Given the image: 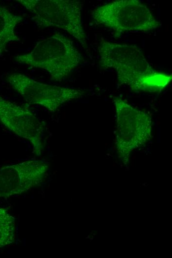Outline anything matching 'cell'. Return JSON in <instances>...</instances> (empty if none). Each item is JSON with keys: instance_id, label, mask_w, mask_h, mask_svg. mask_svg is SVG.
Instances as JSON below:
<instances>
[{"instance_id": "1", "label": "cell", "mask_w": 172, "mask_h": 258, "mask_svg": "<svg viewBox=\"0 0 172 258\" xmlns=\"http://www.w3.org/2000/svg\"><path fill=\"white\" fill-rule=\"evenodd\" d=\"M98 51L100 67L114 69L119 84L133 91L159 93L172 81V75L153 68L135 45L101 40Z\"/></svg>"}, {"instance_id": "2", "label": "cell", "mask_w": 172, "mask_h": 258, "mask_svg": "<svg viewBox=\"0 0 172 258\" xmlns=\"http://www.w3.org/2000/svg\"><path fill=\"white\" fill-rule=\"evenodd\" d=\"M19 64L43 69L51 80L61 81L67 77L84 61L73 42L57 33L39 41L28 54L16 56Z\"/></svg>"}, {"instance_id": "3", "label": "cell", "mask_w": 172, "mask_h": 258, "mask_svg": "<svg viewBox=\"0 0 172 258\" xmlns=\"http://www.w3.org/2000/svg\"><path fill=\"white\" fill-rule=\"evenodd\" d=\"M32 13L40 27L62 29L87 48L86 36L82 22L83 3L77 0H17Z\"/></svg>"}, {"instance_id": "4", "label": "cell", "mask_w": 172, "mask_h": 258, "mask_svg": "<svg viewBox=\"0 0 172 258\" xmlns=\"http://www.w3.org/2000/svg\"><path fill=\"white\" fill-rule=\"evenodd\" d=\"M94 21L113 31L115 38L128 32H148L157 29L160 23L149 8L137 0H118L94 9Z\"/></svg>"}, {"instance_id": "5", "label": "cell", "mask_w": 172, "mask_h": 258, "mask_svg": "<svg viewBox=\"0 0 172 258\" xmlns=\"http://www.w3.org/2000/svg\"><path fill=\"white\" fill-rule=\"evenodd\" d=\"M112 101L116 113V148L120 157L127 163L130 152L151 138L152 119L148 114L119 96H114Z\"/></svg>"}, {"instance_id": "6", "label": "cell", "mask_w": 172, "mask_h": 258, "mask_svg": "<svg viewBox=\"0 0 172 258\" xmlns=\"http://www.w3.org/2000/svg\"><path fill=\"white\" fill-rule=\"evenodd\" d=\"M7 81L27 102L42 106L51 112L56 111L65 103L80 98L85 94L81 89L42 83L19 72L10 73Z\"/></svg>"}, {"instance_id": "7", "label": "cell", "mask_w": 172, "mask_h": 258, "mask_svg": "<svg viewBox=\"0 0 172 258\" xmlns=\"http://www.w3.org/2000/svg\"><path fill=\"white\" fill-rule=\"evenodd\" d=\"M0 122L11 132L30 142L35 155L41 154L45 145L46 129L31 110L0 96Z\"/></svg>"}, {"instance_id": "8", "label": "cell", "mask_w": 172, "mask_h": 258, "mask_svg": "<svg viewBox=\"0 0 172 258\" xmlns=\"http://www.w3.org/2000/svg\"><path fill=\"white\" fill-rule=\"evenodd\" d=\"M49 164L42 160H28L0 169V197L21 194L41 185Z\"/></svg>"}, {"instance_id": "9", "label": "cell", "mask_w": 172, "mask_h": 258, "mask_svg": "<svg viewBox=\"0 0 172 258\" xmlns=\"http://www.w3.org/2000/svg\"><path fill=\"white\" fill-rule=\"evenodd\" d=\"M23 20L22 16L12 13L5 6L0 5V54L9 42L20 41L14 29Z\"/></svg>"}, {"instance_id": "10", "label": "cell", "mask_w": 172, "mask_h": 258, "mask_svg": "<svg viewBox=\"0 0 172 258\" xmlns=\"http://www.w3.org/2000/svg\"><path fill=\"white\" fill-rule=\"evenodd\" d=\"M16 233L14 217L5 208L0 207V248L14 243Z\"/></svg>"}]
</instances>
